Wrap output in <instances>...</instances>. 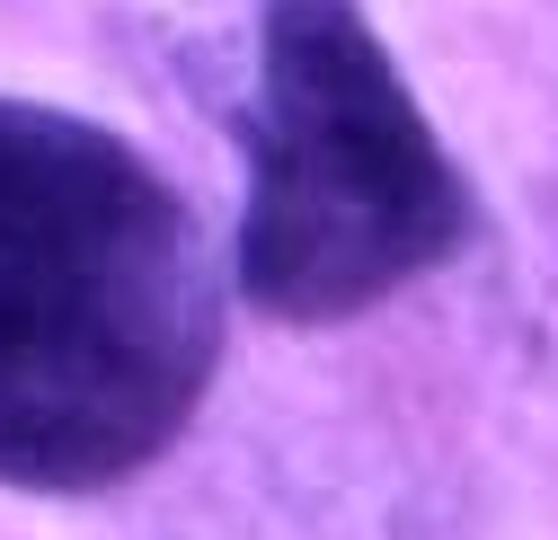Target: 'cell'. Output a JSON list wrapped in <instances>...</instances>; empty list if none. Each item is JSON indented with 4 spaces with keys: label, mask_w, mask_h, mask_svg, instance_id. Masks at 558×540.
Returning a JSON list of instances; mask_svg holds the SVG:
<instances>
[{
    "label": "cell",
    "mask_w": 558,
    "mask_h": 540,
    "mask_svg": "<svg viewBox=\"0 0 558 540\" xmlns=\"http://www.w3.org/2000/svg\"><path fill=\"white\" fill-rule=\"evenodd\" d=\"M461 240L470 186L364 0H266L231 240L240 302L284 328H328L435 275Z\"/></svg>",
    "instance_id": "2"
},
{
    "label": "cell",
    "mask_w": 558,
    "mask_h": 540,
    "mask_svg": "<svg viewBox=\"0 0 558 540\" xmlns=\"http://www.w3.org/2000/svg\"><path fill=\"white\" fill-rule=\"evenodd\" d=\"M214 364L222 284L186 195L124 133L0 98V488H124Z\"/></svg>",
    "instance_id": "1"
}]
</instances>
